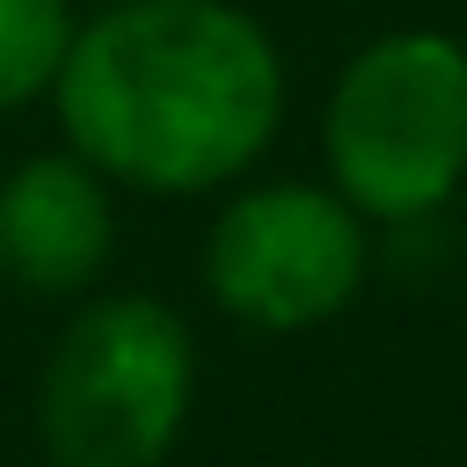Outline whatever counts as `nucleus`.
<instances>
[{"label":"nucleus","instance_id":"obj_6","mask_svg":"<svg viewBox=\"0 0 467 467\" xmlns=\"http://www.w3.org/2000/svg\"><path fill=\"white\" fill-rule=\"evenodd\" d=\"M80 15L73 0H0V109L51 95Z\"/></svg>","mask_w":467,"mask_h":467},{"label":"nucleus","instance_id":"obj_1","mask_svg":"<svg viewBox=\"0 0 467 467\" xmlns=\"http://www.w3.org/2000/svg\"><path fill=\"white\" fill-rule=\"evenodd\" d=\"M58 139L139 197L234 190L285 124V58L234 0H102L51 80Z\"/></svg>","mask_w":467,"mask_h":467},{"label":"nucleus","instance_id":"obj_3","mask_svg":"<svg viewBox=\"0 0 467 467\" xmlns=\"http://www.w3.org/2000/svg\"><path fill=\"white\" fill-rule=\"evenodd\" d=\"M197 401V336L153 292H80L36 379L51 467H168Z\"/></svg>","mask_w":467,"mask_h":467},{"label":"nucleus","instance_id":"obj_4","mask_svg":"<svg viewBox=\"0 0 467 467\" xmlns=\"http://www.w3.org/2000/svg\"><path fill=\"white\" fill-rule=\"evenodd\" d=\"M204 292L226 321L299 336L372 277V219L336 182H241L204 226Z\"/></svg>","mask_w":467,"mask_h":467},{"label":"nucleus","instance_id":"obj_5","mask_svg":"<svg viewBox=\"0 0 467 467\" xmlns=\"http://www.w3.org/2000/svg\"><path fill=\"white\" fill-rule=\"evenodd\" d=\"M117 255L109 182L73 153H29L0 175V277L29 299H80Z\"/></svg>","mask_w":467,"mask_h":467},{"label":"nucleus","instance_id":"obj_2","mask_svg":"<svg viewBox=\"0 0 467 467\" xmlns=\"http://www.w3.org/2000/svg\"><path fill=\"white\" fill-rule=\"evenodd\" d=\"M321 161L372 226L438 219L467 190V44L387 29L350 51L321 109Z\"/></svg>","mask_w":467,"mask_h":467}]
</instances>
